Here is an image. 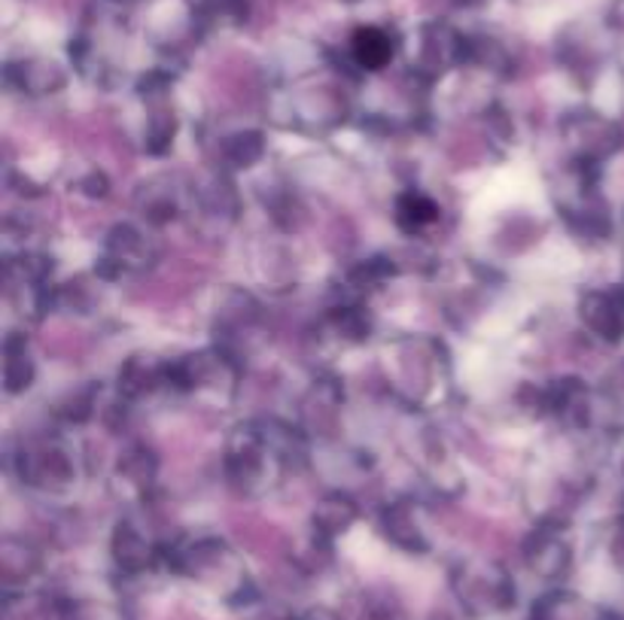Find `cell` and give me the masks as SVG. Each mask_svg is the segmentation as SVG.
<instances>
[{
    "label": "cell",
    "instance_id": "cell-1",
    "mask_svg": "<svg viewBox=\"0 0 624 620\" xmlns=\"http://www.w3.org/2000/svg\"><path fill=\"white\" fill-rule=\"evenodd\" d=\"M457 587H460L463 603L475 611H497L512 603V584L506 581V574L499 572L497 566H491L484 559L469 563L457 578Z\"/></svg>",
    "mask_w": 624,
    "mask_h": 620
},
{
    "label": "cell",
    "instance_id": "cell-2",
    "mask_svg": "<svg viewBox=\"0 0 624 620\" xmlns=\"http://www.w3.org/2000/svg\"><path fill=\"white\" fill-rule=\"evenodd\" d=\"M563 138L582 158H603L619 146V128L597 113H573L563 122Z\"/></svg>",
    "mask_w": 624,
    "mask_h": 620
},
{
    "label": "cell",
    "instance_id": "cell-3",
    "mask_svg": "<svg viewBox=\"0 0 624 620\" xmlns=\"http://www.w3.org/2000/svg\"><path fill=\"white\" fill-rule=\"evenodd\" d=\"M229 529H232L238 544H244L250 554H256V557L263 559L283 557L286 547H290L281 529L275 527V524H268L266 517H259L256 512H247V508L229 514Z\"/></svg>",
    "mask_w": 624,
    "mask_h": 620
},
{
    "label": "cell",
    "instance_id": "cell-4",
    "mask_svg": "<svg viewBox=\"0 0 624 620\" xmlns=\"http://www.w3.org/2000/svg\"><path fill=\"white\" fill-rule=\"evenodd\" d=\"M393 374L396 387L408 392L411 399H423L433 387V350L421 341L403 344L393 353Z\"/></svg>",
    "mask_w": 624,
    "mask_h": 620
},
{
    "label": "cell",
    "instance_id": "cell-5",
    "mask_svg": "<svg viewBox=\"0 0 624 620\" xmlns=\"http://www.w3.org/2000/svg\"><path fill=\"white\" fill-rule=\"evenodd\" d=\"M71 460L62 448L55 444H37L22 453V478L34 487L47 490H62L71 481Z\"/></svg>",
    "mask_w": 624,
    "mask_h": 620
},
{
    "label": "cell",
    "instance_id": "cell-6",
    "mask_svg": "<svg viewBox=\"0 0 624 620\" xmlns=\"http://www.w3.org/2000/svg\"><path fill=\"white\" fill-rule=\"evenodd\" d=\"M195 283L187 277V274H180L174 264H168L162 274L150 280H141L138 286H131V301H138V305H150V308L158 310H168L174 305H180L187 293L192 289Z\"/></svg>",
    "mask_w": 624,
    "mask_h": 620
},
{
    "label": "cell",
    "instance_id": "cell-7",
    "mask_svg": "<svg viewBox=\"0 0 624 620\" xmlns=\"http://www.w3.org/2000/svg\"><path fill=\"white\" fill-rule=\"evenodd\" d=\"M582 317L585 323L603 335L609 341L622 338L624 335V295L619 289H609V293H591L585 295L582 301Z\"/></svg>",
    "mask_w": 624,
    "mask_h": 620
},
{
    "label": "cell",
    "instance_id": "cell-8",
    "mask_svg": "<svg viewBox=\"0 0 624 620\" xmlns=\"http://www.w3.org/2000/svg\"><path fill=\"white\" fill-rule=\"evenodd\" d=\"M344 116V101L329 86H311L296 94V119L308 128H329Z\"/></svg>",
    "mask_w": 624,
    "mask_h": 620
},
{
    "label": "cell",
    "instance_id": "cell-9",
    "mask_svg": "<svg viewBox=\"0 0 624 620\" xmlns=\"http://www.w3.org/2000/svg\"><path fill=\"white\" fill-rule=\"evenodd\" d=\"M219 98H222V107L234 109H253L259 101V82L256 74L250 67H222L219 70Z\"/></svg>",
    "mask_w": 624,
    "mask_h": 620
},
{
    "label": "cell",
    "instance_id": "cell-10",
    "mask_svg": "<svg viewBox=\"0 0 624 620\" xmlns=\"http://www.w3.org/2000/svg\"><path fill=\"white\" fill-rule=\"evenodd\" d=\"M445 153L454 162V168H479L487 158V140L475 125H454L445 140Z\"/></svg>",
    "mask_w": 624,
    "mask_h": 620
},
{
    "label": "cell",
    "instance_id": "cell-11",
    "mask_svg": "<svg viewBox=\"0 0 624 620\" xmlns=\"http://www.w3.org/2000/svg\"><path fill=\"white\" fill-rule=\"evenodd\" d=\"M43 350L62 362H79L89 353V335L67 320H55L43 332Z\"/></svg>",
    "mask_w": 624,
    "mask_h": 620
},
{
    "label": "cell",
    "instance_id": "cell-12",
    "mask_svg": "<svg viewBox=\"0 0 624 620\" xmlns=\"http://www.w3.org/2000/svg\"><path fill=\"white\" fill-rule=\"evenodd\" d=\"M527 563L536 574L543 578H561L570 566V547L555 535V532H543L536 535L527 551Z\"/></svg>",
    "mask_w": 624,
    "mask_h": 620
},
{
    "label": "cell",
    "instance_id": "cell-13",
    "mask_svg": "<svg viewBox=\"0 0 624 620\" xmlns=\"http://www.w3.org/2000/svg\"><path fill=\"white\" fill-rule=\"evenodd\" d=\"M229 475L234 483H244V487L259 478V448H256L253 435H234L232 448H229Z\"/></svg>",
    "mask_w": 624,
    "mask_h": 620
},
{
    "label": "cell",
    "instance_id": "cell-14",
    "mask_svg": "<svg viewBox=\"0 0 624 620\" xmlns=\"http://www.w3.org/2000/svg\"><path fill=\"white\" fill-rule=\"evenodd\" d=\"M302 419H305V426L311 429L314 435H329L335 432V423H339V411H335V399H332V392L327 387H317L305 399V408H302Z\"/></svg>",
    "mask_w": 624,
    "mask_h": 620
},
{
    "label": "cell",
    "instance_id": "cell-15",
    "mask_svg": "<svg viewBox=\"0 0 624 620\" xmlns=\"http://www.w3.org/2000/svg\"><path fill=\"white\" fill-rule=\"evenodd\" d=\"M393 55V43L391 37L384 31H378V28H362L354 37V59H357L362 67H369V70H378V67H384V64L391 62Z\"/></svg>",
    "mask_w": 624,
    "mask_h": 620
},
{
    "label": "cell",
    "instance_id": "cell-16",
    "mask_svg": "<svg viewBox=\"0 0 624 620\" xmlns=\"http://www.w3.org/2000/svg\"><path fill=\"white\" fill-rule=\"evenodd\" d=\"M143 259H147V244H143V237L135 229H116V232L110 234L107 241V262L123 264V268H141Z\"/></svg>",
    "mask_w": 624,
    "mask_h": 620
},
{
    "label": "cell",
    "instance_id": "cell-17",
    "mask_svg": "<svg viewBox=\"0 0 624 620\" xmlns=\"http://www.w3.org/2000/svg\"><path fill=\"white\" fill-rule=\"evenodd\" d=\"M539 234H543V225L531 217H512L497 234V247L502 253H524L531 249L533 244H539Z\"/></svg>",
    "mask_w": 624,
    "mask_h": 620
},
{
    "label": "cell",
    "instance_id": "cell-18",
    "mask_svg": "<svg viewBox=\"0 0 624 620\" xmlns=\"http://www.w3.org/2000/svg\"><path fill=\"white\" fill-rule=\"evenodd\" d=\"M18 82L31 94H49L62 89L64 74L55 62H28L18 67Z\"/></svg>",
    "mask_w": 624,
    "mask_h": 620
},
{
    "label": "cell",
    "instance_id": "cell-19",
    "mask_svg": "<svg viewBox=\"0 0 624 620\" xmlns=\"http://www.w3.org/2000/svg\"><path fill=\"white\" fill-rule=\"evenodd\" d=\"M138 210H141L147 219H153V222H165V219H171L174 210H177V195H174V189L168 186L165 180H156V183L141 189Z\"/></svg>",
    "mask_w": 624,
    "mask_h": 620
},
{
    "label": "cell",
    "instance_id": "cell-20",
    "mask_svg": "<svg viewBox=\"0 0 624 620\" xmlns=\"http://www.w3.org/2000/svg\"><path fill=\"white\" fill-rule=\"evenodd\" d=\"M113 554H116L123 569L141 572L143 566L150 563V544L135 532V527H119L116 539H113Z\"/></svg>",
    "mask_w": 624,
    "mask_h": 620
},
{
    "label": "cell",
    "instance_id": "cell-21",
    "mask_svg": "<svg viewBox=\"0 0 624 620\" xmlns=\"http://www.w3.org/2000/svg\"><path fill=\"white\" fill-rule=\"evenodd\" d=\"M314 524L323 535H335V532H344V529L354 524V505L342 496H329L317 505V514H314Z\"/></svg>",
    "mask_w": 624,
    "mask_h": 620
},
{
    "label": "cell",
    "instance_id": "cell-22",
    "mask_svg": "<svg viewBox=\"0 0 624 620\" xmlns=\"http://www.w3.org/2000/svg\"><path fill=\"white\" fill-rule=\"evenodd\" d=\"M0 569L7 581H22L37 569V554H31V547H25L22 542L7 539L3 551H0Z\"/></svg>",
    "mask_w": 624,
    "mask_h": 620
},
{
    "label": "cell",
    "instance_id": "cell-23",
    "mask_svg": "<svg viewBox=\"0 0 624 620\" xmlns=\"http://www.w3.org/2000/svg\"><path fill=\"white\" fill-rule=\"evenodd\" d=\"M533 620H585V608L570 593H555L533 608Z\"/></svg>",
    "mask_w": 624,
    "mask_h": 620
},
{
    "label": "cell",
    "instance_id": "cell-24",
    "mask_svg": "<svg viewBox=\"0 0 624 620\" xmlns=\"http://www.w3.org/2000/svg\"><path fill=\"white\" fill-rule=\"evenodd\" d=\"M180 377L187 387H207V384H217L222 377V362L211 353H199V357H189L180 369Z\"/></svg>",
    "mask_w": 624,
    "mask_h": 620
},
{
    "label": "cell",
    "instance_id": "cell-25",
    "mask_svg": "<svg viewBox=\"0 0 624 620\" xmlns=\"http://www.w3.org/2000/svg\"><path fill=\"white\" fill-rule=\"evenodd\" d=\"M396 219H399V225L406 232H418L426 222L436 219V207H433V202H426L423 195H406L396 207Z\"/></svg>",
    "mask_w": 624,
    "mask_h": 620
},
{
    "label": "cell",
    "instance_id": "cell-26",
    "mask_svg": "<svg viewBox=\"0 0 624 620\" xmlns=\"http://www.w3.org/2000/svg\"><path fill=\"white\" fill-rule=\"evenodd\" d=\"M217 310H219V323H222V326L241 328V326H250V320L256 317V301L244 293H229L222 301H219Z\"/></svg>",
    "mask_w": 624,
    "mask_h": 620
},
{
    "label": "cell",
    "instance_id": "cell-27",
    "mask_svg": "<svg viewBox=\"0 0 624 620\" xmlns=\"http://www.w3.org/2000/svg\"><path fill=\"white\" fill-rule=\"evenodd\" d=\"M222 155L238 165V168H250L259 155H263V138L256 131H247V134H234V138L226 140L222 146Z\"/></svg>",
    "mask_w": 624,
    "mask_h": 620
},
{
    "label": "cell",
    "instance_id": "cell-28",
    "mask_svg": "<svg viewBox=\"0 0 624 620\" xmlns=\"http://www.w3.org/2000/svg\"><path fill=\"white\" fill-rule=\"evenodd\" d=\"M384 527H387V535H391L393 542L403 544V547H421V532L415 527V520H411V514H408L406 505H396L391 514H387V520H384Z\"/></svg>",
    "mask_w": 624,
    "mask_h": 620
},
{
    "label": "cell",
    "instance_id": "cell-29",
    "mask_svg": "<svg viewBox=\"0 0 624 620\" xmlns=\"http://www.w3.org/2000/svg\"><path fill=\"white\" fill-rule=\"evenodd\" d=\"M31 362L25 357V350H18V341L7 344V389L18 392L31 384Z\"/></svg>",
    "mask_w": 624,
    "mask_h": 620
},
{
    "label": "cell",
    "instance_id": "cell-30",
    "mask_svg": "<svg viewBox=\"0 0 624 620\" xmlns=\"http://www.w3.org/2000/svg\"><path fill=\"white\" fill-rule=\"evenodd\" d=\"M174 113L168 107H156L153 116H150V125H147V138H150V150L153 153H162L168 146V140L174 138Z\"/></svg>",
    "mask_w": 624,
    "mask_h": 620
},
{
    "label": "cell",
    "instance_id": "cell-31",
    "mask_svg": "<svg viewBox=\"0 0 624 620\" xmlns=\"http://www.w3.org/2000/svg\"><path fill=\"white\" fill-rule=\"evenodd\" d=\"M448 37V31H433L430 34V40H426V47H423V64L430 67V70H445L448 64L454 62V55H457V47H445L442 40Z\"/></svg>",
    "mask_w": 624,
    "mask_h": 620
},
{
    "label": "cell",
    "instance_id": "cell-32",
    "mask_svg": "<svg viewBox=\"0 0 624 620\" xmlns=\"http://www.w3.org/2000/svg\"><path fill=\"white\" fill-rule=\"evenodd\" d=\"M153 377H156V369H153V365H147L143 357L131 359V362H128V369L123 372L125 392H143V389H150L153 387Z\"/></svg>",
    "mask_w": 624,
    "mask_h": 620
},
{
    "label": "cell",
    "instance_id": "cell-33",
    "mask_svg": "<svg viewBox=\"0 0 624 620\" xmlns=\"http://www.w3.org/2000/svg\"><path fill=\"white\" fill-rule=\"evenodd\" d=\"M204 210H207V214H214V217H219V214H222L226 219L232 217L234 195L229 192L226 183H214V186L204 192Z\"/></svg>",
    "mask_w": 624,
    "mask_h": 620
},
{
    "label": "cell",
    "instance_id": "cell-34",
    "mask_svg": "<svg viewBox=\"0 0 624 620\" xmlns=\"http://www.w3.org/2000/svg\"><path fill=\"white\" fill-rule=\"evenodd\" d=\"M62 298H64V305H67V308L89 310L92 308V301H94V293L89 289V283H86V280H71V283L64 286Z\"/></svg>",
    "mask_w": 624,
    "mask_h": 620
},
{
    "label": "cell",
    "instance_id": "cell-35",
    "mask_svg": "<svg viewBox=\"0 0 624 620\" xmlns=\"http://www.w3.org/2000/svg\"><path fill=\"white\" fill-rule=\"evenodd\" d=\"M123 472L131 478V483H147L153 475V463L147 460V453L141 450H131L123 460Z\"/></svg>",
    "mask_w": 624,
    "mask_h": 620
},
{
    "label": "cell",
    "instance_id": "cell-36",
    "mask_svg": "<svg viewBox=\"0 0 624 620\" xmlns=\"http://www.w3.org/2000/svg\"><path fill=\"white\" fill-rule=\"evenodd\" d=\"M323 241H327L329 249L342 253V249H347L351 244H354V229L347 225V219H335V222H332V229H329Z\"/></svg>",
    "mask_w": 624,
    "mask_h": 620
},
{
    "label": "cell",
    "instance_id": "cell-37",
    "mask_svg": "<svg viewBox=\"0 0 624 620\" xmlns=\"http://www.w3.org/2000/svg\"><path fill=\"white\" fill-rule=\"evenodd\" d=\"M89 408H92V389H79V392H74V396H67L64 399V414L74 419H82L89 417Z\"/></svg>",
    "mask_w": 624,
    "mask_h": 620
},
{
    "label": "cell",
    "instance_id": "cell-38",
    "mask_svg": "<svg viewBox=\"0 0 624 620\" xmlns=\"http://www.w3.org/2000/svg\"><path fill=\"white\" fill-rule=\"evenodd\" d=\"M381 262H384V259H372L369 264H362L357 274H354V280L362 283V286H366V283H381V280L387 277V268Z\"/></svg>",
    "mask_w": 624,
    "mask_h": 620
},
{
    "label": "cell",
    "instance_id": "cell-39",
    "mask_svg": "<svg viewBox=\"0 0 624 620\" xmlns=\"http://www.w3.org/2000/svg\"><path fill=\"white\" fill-rule=\"evenodd\" d=\"M302 620H339L332 611H323V608H317V611H308Z\"/></svg>",
    "mask_w": 624,
    "mask_h": 620
}]
</instances>
